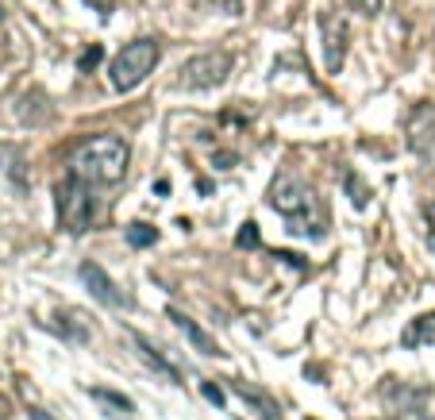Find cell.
Returning <instances> with one entry per match:
<instances>
[{"label":"cell","mask_w":435,"mask_h":420,"mask_svg":"<svg viewBox=\"0 0 435 420\" xmlns=\"http://www.w3.org/2000/svg\"><path fill=\"white\" fill-rule=\"evenodd\" d=\"M78 274H81V282L89 285V294L97 297L100 305H108V309H120V305H127V297H124V294H116V285H112V278H108V274L100 270L97 263H85Z\"/></svg>","instance_id":"8"},{"label":"cell","mask_w":435,"mask_h":420,"mask_svg":"<svg viewBox=\"0 0 435 420\" xmlns=\"http://www.w3.org/2000/svg\"><path fill=\"white\" fill-rule=\"evenodd\" d=\"M127 143L120 135H93L74 147L69 155V177H81L89 186H116L127 174Z\"/></svg>","instance_id":"1"},{"label":"cell","mask_w":435,"mask_h":420,"mask_svg":"<svg viewBox=\"0 0 435 420\" xmlns=\"http://www.w3.org/2000/svg\"><path fill=\"white\" fill-rule=\"evenodd\" d=\"M170 320H174L177 328H181V332H185V340L193 343V347H197L201 355H223V351H220V343H216L212 335L204 332V328H201L197 320H189V316H185L181 309H170Z\"/></svg>","instance_id":"9"},{"label":"cell","mask_w":435,"mask_h":420,"mask_svg":"<svg viewBox=\"0 0 435 420\" xmlns=\"http://www.w3.org/2000/svg\"><path fill=\"white\" fill-rule=\"evenodd\" d=\"M97 220V197H93V186L81 181V177H69L58 186V224L66 232L81 235L89 224Z\"/></svg>","instance_id":"3"},{"label":"cell","mask_w":435,"mask_h":420,"mask_svg":"<svg viewBox=\"0 0 435 420\" xmlns=\"http://www.w3.org/2000/svg\"><path fill=\"white\" fill-rule=\"evenodd\" d=\"M135 347H139V355H143V362H146V366H155V371L162 374L166 382H174V386L181 382V374H177L174 366H170V362H166L162 355L155 351V347H150V340H146V335H139V332H135Z\"/></svg>","instance_id":"12"},{"label":"cell","mask_w":435,"mask_h":420,"mask_svg":"<svg viewBox=\"0 0 435 420\" xmlns=\"http://www.w3.org/2000/svg\"><path fill=\"white\" fill-rule=\"evenodd\" d=\"M155 239H158V232L150 224H131V228H127V243L139 247V251H143V247H150Z\"/></svg>","instance_id":"14"},{"label":"cell","mask_w":435,"mask_h":420,"mask_svg":"<svg viewBox=\"0 0 435 420\" xmlns=\"http://www.w3.org/2000/svg\"><path fill=\"white\" fill-rule=\"evenodd\" d=\"M155 66H158V43L155 39H135L108 62V81H112V89L127 93V89L143 85L146 74H150Z\"/></svg>","instance_id":"2"},{"label":"cell","mask_w":435,"mask_h":420,"mask_svg":"<svg viewBox=\"0 0 435 420\" xmlns=\"http://www.w3.org/2000/svg\"><path fill=\"white\" fill-rule=\"evenodd\" d=\"M239 247H258V224H243V232L235 235Z\"/></svg>","instance_id":"17"},{"label":"cell","mask_w":435,"mask_h":420,"mask_svg":"<svg viewBox=\"0 0 435 420\" xmlns=\"http://www.w3.org/2000/svg\"><path fill=\"white\" fill-rule=\"evenodd\" d=\"M270 208L297 224L309 208H320V205H316V193H312L297 174H278L270 181Z\"/></svg>","instance_id":"5"},{"label":"cell","mask_w":435,"mask_h":420,"mask_svg":"<svg viewBox=\"0 0 435 420\" xmlns=\"http://www.w3.org/2000/svg\"><path fill=\"white\" fill-rule=\"evenodd\" d=\"M0 23H4V4H0Z\"/></svg>","instance_id":"26"},{"label":"cell","mask_w":435,"mask_h":420,"mask_svg":"<svg viewBox=\"0 0 435 420\" xmlns=\"http://www.w3.org/2000/svg\"><path fill=\"white\" fill-rule=\"evenodd\" d=\"M208 4H212V8H220V12H239V0H208Z\"/></svg>","instance_id":"21"},{"label":"cell","mask_w":435,"mask_h":420,"mask_svg":"<svg viewBox=\"0 0 435 420\" xmlns=\"http://www.w3.org/2000/svg\"><path fill=\"white\" fill-rule=\"evenodd\" d=\"M27 417H31V420H54V417H50V412H43V409H31Z\"/></svg>","instance_id":"25"},{"label":"cell","mask_w":435,"mask_h":420,"mask_svg":"<svg viewBox=\"0 0 435 420\" xmlns=\"http://www.w3.org/2000/svg\"><path fill=\"white\" fill-rule=\"evenodd\" d=\"M427 243H432V251H435V205L427 208Z\"/></svg>","instance_id":"22"},{"label":"cell","mask_w":435,"mask_h":420,"mask_svg":"<svg viewBox=\"0 0 435 420\" xmlns=\"http://www.w3.org/2000/svg\"><path fill=\"white\" fill-rule=\"evenodd\" d=\"M347 189H350V201H355V208H366V189H362V181H358L355 174H347Z\"/></svg>","instance_id":"15"},{"label":"cell","mask_w":435,"mask_h":420,"mask_svg":"<svg viewBox=\"0 0 435 420\" xmlns=\"http://www.w3.org/2000/svg\"><path fill=\"white\" fill-rule=\"evenodd\" d=\"M227 74H232V54L227 50H204V54H193L181 66L177 85L181 89H216L227 81Z\"/></svg>","instance_id":"4"},{"label":"cell","mask_w":435,"mask_h":420,"mask_svg":"<svg viewBox=\"0 0 435 420\" xmlns=\"http://www.w3.org/2000/svg\"><path fill=\"white\" fill-rule=\"evenodd\" d=\"M100 58H104V50H100V47H89L85 54H81V58H78V69H81V74H89V69L97 66Z\"/></svg>","instance_id":"16"},{"label":"cell","mask_w":435,"mask_h":420,"mask_svg":"<svg viewBox=\"0 0 435 420\" xmlns=\"http://www.w3.org/2000/svg\"><path fill=\"white\" fill-rule=\"evenodd\" d=\"M8 412H12V405H8V397L0 393V420H8Z\"/></svg>","instance_id":"24"},{"label":"cell","mask_w":435,"mask_h":420,"mask_svg":"<svg viewBox=\"0 0 435 420\" xmlns=\"http://www.w3.org/2000/svg\"><path fill=\"white\" fill-rule=\"evenodd\" d=\"M320 31H324V66H328V74H339L343 58H347L350 31L339 16H320Z\"/></svg>","instance_id":"7"},{"label":"cell","mask_w":435,"mask_h":420,"mask_svg":"<svg viewBox=\"0 0 435 420\" xmlns=\"http://www.w3.org/2000/svg\"><path fill=\"white\" fill-rule=\"evenodd\" d=\"M201 393H204V397H208V401H212L216 409H220V405H223V390H220V386H212V382H201Z\"/></svg>","instance_id":"19"},{"label":"cell","mask_w":435,"mask_h":420,"mask_svg":"<svg viewBox=\"0 0 435 420\" xmlns=\"http://www.w3.org/2000/svg\"><path fill=\"white\" fill-rule=\"evenodd\" d=\"M278 258H285V263H289V266H297V270H304V266H309L304 258H300V254H293V251H278Z\"/></svg>","instance_id":"20"},{"label":"cell","mask_w":435,"mask_h":420,"mask_svg":"<svg viewBox=\"0 0 435 420\" xmlns=\"http://www.w3.org/2000/svg\"><path fill=\"white\" fill-rule=\"evenodd\" d=\"M93 401H100V405H108V409H116V417H127V412H135V405H131V397H124V393H112V390H93Z\"/></svg>","instance_id":"13"},{"label":"cell","mask_w":435,"mask_h":420,"mask_svg":"<svg viewBox=\"0 0 435 420\" xmlns=\"http://www.w3.org/2000/svg\"><path fill=\"white\" fill-rule=\"evenodd\" d=\"M212 162H220V170H227V166H235V155H227V151H223V155H216Z\"/></svg>","instance_id":"23"},{"label":"cell","mask_w":435,"mask_h":420,"mask_svg":"<svg viewBox=\"0 0 435 420\" xmlns=\"http://www.w3.org/2000/svg\"><path fill=\"white\" fill-rule=\"evenodd\" d=\"M405 135H408V147L424 158L427 166H435V104H416L405 120Z\"/></svg>","instance_id":"6"},{"label":"cell","mask_w":435,"mask_h":420,"mask_svg":"<svg viewBox=\"0 0 435 420\" xmlns=\"http://www.w3.org/2000/svg\"><path fill=\"white\" fill-rule=\"evenodd\" d=\"M350 8L362 12V16H377V12H381V0H350Z\"/></svg>","instance_id":"18"},{"label":"cell","mask_w":435,"mask_h":420,"mask_svg":"<svg viewBox=\"0 0 435 420\" xmlns=\"http://www.w3.org/2000/svg\"><path fill=\"white\" fill-rule=\"evenodd\" d=\"M232 390L239 393L247 405H254V412H258L262 420H281V409H278V405H274V401L266 397L262 390H254L251 382H232Z\"/></svg>","instance_id":"11"},{"label":"cell","mask_w":435,"mask_h":420,"mask_svg":"<svg viewBox=\"0 0 435 420\" xmlns=\"http://www.w3.org/2000/svg\"><path fill=\"white\" fill-rule=\"evenodd\" d=\"M424 343H435V313H420L416 320H408V328L401 332V347H424Z\"/></svg>","instance_id":"10"}]
</instances>
